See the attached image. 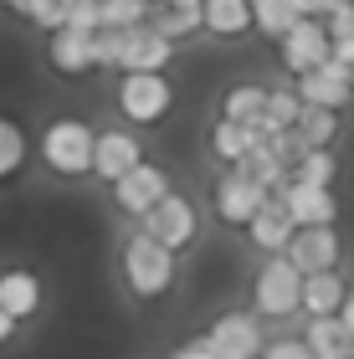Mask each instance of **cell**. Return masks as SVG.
Here are the masks:
<instances>
[{
	"label": "cell",
	"mask_w": 354,
	"mask_h": 359,
	"mask_svg": "<svg viewBox=\"0 0 354 359\" xmlns=\"http://www.w3.org/2000/svg\"><path fill=\"white\" fill-rule=\"evenodd\" d=\"M123 272H128V287H134L139 298H159V292L175 283V252L159 247L149 231H139L123 247Z\"/></svg>",
	"instance_id": "cell-1"
},
{
	"label": "cell",
	"mask_w": 354,
	"mask_h": 359,
	"mask_svg": "<svg viewBox=\"0 0 354 359\" xmlns=\"http://www.w3.org/2000/svg\"><path fill=\"white\" fill-rule=\"evenodd\" d=\"M93 144H98V134H93L88 123L57 118V123L41 134V159H46L57 175H83V170H93Z\"/></svg>",
	"instance_id": "cell-2"
},
{
	"label": "cell",
	"mask_w": 354,
	"mask_h": 359,
	"mask_svg": "<svg viewBox=\"0 0 354 359\" xmlns=\"http://www.w3.org/2000/svg\"><path fill=\"white\" fill-rule=\"evenodd\" d=\"M282 46V67L303 77V72H313V67H324V62L334 57V46H329V26L318 21V15H298L293 31L278 41Z\"/></svg>",
	"instance_id": "cell-3"
},
{
	"label": "cell",
	"mask_w": 354,
	"mask_h": 359,
	"mask_svg": "<svg viewBox=\"0 0 354 359\" xmlns=\"http://www.w3.org/2000/svg\"><path fill=\"white\" fill-rule=\"evenodd\" d=\"M257 308L272 318H282V313H298L303 308V272L287 262V257L278 252L272 262L257 272Z\"/></svg>",
	"instance_id": "cell-4"
},
{
	"label": "cell",
	"mask_w": 354,
	"mask_h": 359,
	"mask_svg": "<svg viewBox=\"0 0 354 359\" xmlns=\"http://www.w3.org/2000/svg\"><path fill=\"white\" fill-rule=\"evenodd\" d=\"M118 108L134 123H159L170 113V83H165V72H123Z\"/></svg>",
	"instance_id": "cell-5"
},
{
	"label": "cell",
	"mask_w": 354,
	"mask_h": 359,
	"mask_svg": "<svg viewBox=\"0 0 354 359\" xmlns=\"http://www.w3.org/2000/svg\"><path fill=\"white\" fill-rule=\"evenodd\" d=\"M282 257L303 277H308V272H334V267H339V231H334V226H298Z\"/></svg>",
	"instance_id": "cell-6"
},
{
	"label": "cell",
	"mask_w": 354,
	"mask_h": 359,
	"mask_svg": "<svg viewBox=\"0 0 354 359\" xmlns=\"http://www.w3.org/2000/svg\"><path fill=\"white\" fill-rule=\"evenodd\" d=\"M298 97L308 108H334L339 113L349 97H354V67H344V62H324V67H313V72H303L298 77Z\"/></svg>",
	"instance_id": "cell-7"
},
{
	"label": "cell",
	"mask_w": 354,
	"mask_h": 359,
	"mask_svg": "<svg viewBox=\"0 0 354 359\" xmlns=\"http://www.w3.org/2000/svg\"><path fill=\"white\" fill-rule=\"evenodd\" d=\"M205 344L216 349V359H257L262 354V323L252 313H226V318H216Z\"/></svg>",
	"instance_id": "cell-8"
},
{
	"label": "cell",
	"mask_w": 354,
	"mask_h": 359,
	"mask_svg": "<svg viewBox=\"0 0 354 359\" xmlns=\"http://www.w3.org/2000/svg\"><path fill=\"white\" fill-rule=\"evenodd\" d=\"M267 195H272V190H262L257 180H247L241 170H231V175L216 185V216L231 221V226H252V216L267 205Z\"/></svg>",
	"instance_id": "cell-9"
},
{
	"label": "cell",
	"mask_w": 354,
	"mask_h": 359,
	"mask_svg": "<svg viewBox=\"0 0 354 359\" xmlns=\"http://www.w3.org/2000/svg\"><path fill=\"white\" fill-rule=\"evenodd\" d=\"M278 201L287 205V216L298 226H334V216H339V201H334L329 185H298V180H287L278 190Z\"/></svg>",
	"instance_id": "cell-10"
},
{
	"label": "cell",
	"mask_w": 354,
	"mask_h": 359,
	"mask_svg": "<svg viewBox=\"0 0 354 359\" xmlns=\"http://www.w3.org/2000/svg\"><path fill=\"white\" fill-rule=\"evenodd\" d=\"M144 231H149L159 247H185L190 236H196V210H190V201H180V195H165L149 216H144Z\"/></svg>",
	"instance_id": "cell-11"
},
{
	"label": "cell",
	"mask_w": 354,
	"mask_h": 359,
	"mask_svg": "<svg viewBox=\"0 0 354 359\" xmlns=\"http://www.w3.org/2000/svg\"><path fill=\"white\" fill-rule=\"evenodd\" d=\"M114 190H118V205L128 210V216H149V210L170 195V180H165L159 165H139V170H128Z\"/></svg>",
	"instance_id": "cell-12"
},
{
	"label": "cell",
	"mask_w": 354,
	"mask_h": 359,
	"mask_svg": "<svg viewBox=\"0 0 354 359\" xmlns=\"http://www.w3.org/2000/svg\"><path fill=\"white\" fill-rule=\"evenodd\" d=\"M144 159H139V144L128 139V134H98V144H93V175H103L108 185H118V180L128 170H139Z\"/></svg>",
	"instance_id": "cell-13"
},
{
	"label": "cell",
	"mask_w": 354,
	"mask_h": 359,
	"mask_svg": "<svg viewBox=\"0 0 354 359\" xmlns=\"http://www.w3.org/2000/svg\"><path fill=\"white\" fill-rule=\"evenodd\" d=\"M170 52H175L170 36H159L154 26H134V31H128V46H123V62H118V67H123V72H159V67L170 62Z\"/></svg>",
	"instance_id": "cell-14"
},
{
	"label": "cell",
	"mask_w": 354,
	"mask_h": 359,
	"mask_svg": "<svg viewBox=\"0 0 354 359\" xmlns=\"http://www.w3.org/2000/svg\"><path fill=\"white\" fill-rule=\"evenodd\" d=\"M247 231H252V241H257L262 252H272V257H278V252H287V241H293L298 221L287 216V205L278 201V195H267V205L252 216V226H247Z\"/></svg>",
	"instance_id": "cell-15"
},
{
	"label": "cell",
	"mask_w": 354,
	"mask_h": 359,
	"mask_svg": "<svg viewBox=\"0 0 354 359\" xmlns=\"http://www.w3.org/2000/svg\"><path fill=\"white\" fill-rule=\"evenodd\" d=\"M46 52H52V67H57V72L77 77V72L93 67V31H83V26H57Z\"/></svg>",
	"instance_id": "cell-16"
},
{
	"label": "cell",
	"mask_w": 354,
	"mask_h": 359,
	"mask_svg": "<svg viewBox=\"0 0 354 359\" xmlns=\"http://www.w3.org/2000/svg\"><path fill=\"white\" fill-rule=\"evenodd\" d=\"M344 298H349V287H344L339 272H308V277H303V308H308L313 318L339 313Z\"/></svg>",
	"instance_id": "cell-17"
},
{
	"label": "cell",
	"mask_w": 354,
	"mask_h": 359,
	"mask_svg": "<svg viewBox=\"0 0 354 359\" xmlns=\"http://www.w3.org/2000/svg\"><path fill=\"white\" fill-rule=\"evenodd\" d=\"M303 344H308L318 359H349V354H354V339H349V329L339 323V313L308 318V329H303Z\"/></svg>",
	"instance_id": "cell-18"
},
{
	"label": "cell",
	"mask_w": 354,
	"mask_h": 359,
	"mask_svg": "<svg viewBox=\"0 0 354 359\" xmlns=\"http://www.w3.org/2000/svg\"><path fill=\"white\" fill-rule=\"evenodd\" d=\"M200 21L216 36H241L252 26V6L247 0H200Z\"/></svg>",
	"instance_id": "cell-19"
},
{
	"label": "cell",
	"mask_w": 354,
	"mask_h": 359,
	"mask_svg": "<svg viewBox=\"0 0 354 359\" xmlns=\"http://www.w3.org/2000/svg\"><path fill=\"white\" fill-rule=\"evenodd\" d=\"M298 118H303V97H298V88H278L267 97V113H262V123H252L262 139H272V134H282V128H298Z\"/></svg>",
	"instance_id": "cell-20"
},
{
	"label": "cell",
	"mask_w": 354,
	"mask_h": 359,
	"mask_svg": "<svg viewBox=\"0 0 354 359\" xmlns=\"http://www.w3.org/2000/svg\"><path fill=\"white\" fill-rule=\"evenodd\" d=\"M36 303H41V287H36L31 272H6V277H0V308H6L11 318L36 313Z\"/></svg>",
	"instance_id": "cell-21"
},
{
	"label": "cell",
	"mask_w": 354,
	"mask_h": 359,
	"mask_svg": "<svg viewBox=\"0 0 354 359\" xmlns=\"http://www.w3.org/2000/svg\"><path fill=\"white\" fill-rule=\"evenodd\" d=\"M211 144H216V154L226 159V165H241L257 144H262V134H257L252 123H231V118H221L216 123V134H211Z\"/></svg>",
	"instance_id": "cell-22"
},
{
	"label": "cell",
	"mask_w": 354,
	"mask_h": 359,
	"mask_svg": "<svg viewBox=\"0 0 354 359\" xmlns=\"http://www.w3.org/2000/svg\"><path fill=\"white\" fill-rule=\"evenodd\" d=\"M236 170L247 175V180H257V185H262V190H272V195H278V190L287 185V165H282V159H278V154L267 149V139L257 144V149H252L247 159H241Z\"/></svg>",
	"instance_id": "cell-23"
},
{
	"label": "cell",
	"mask_w": 354,
	"mask_h": 359,
	"mask_svg": "<svg viewBox=\"0 0 354 359\" xmlns=\"http://www.w3.org/2000/svg\"><path fill=\"white\" fill-rule=\"evenodd\" d=\"M267 88H252V83H241L226 93V103H221V118H231V123H262V113H267Z\"/></svg>",
	"instance_id": "cell-24"
},
{
	"label": "cell",
	"mask_w": 354,
	"mask_h": 359,
	"mask_svg": "<svg viewBox=\"0 0 354 359\" xmlns=\"http://www.w3.org/2000/svg\"><path fill=\"white\" fill-rule=\"evenodd\" d=\"M252 6V26L257 31H267V36H287V31H293V21H298V6L293 0H247Z\"/></svg>",
	"instance_id": "cell-25"
},
{
	"label": "cell",
	"mask_w": 354,
	"mask_h": 359,
	"mask_svg": "<svg viewBox=\"0 0 354 359\" xmlns=\"http://www.w3.org/2000/svg\"><path fill=\"white\" fill-rule=\"evenodd\" d=\"M334 134H339V113L334 108H308L303 103V118H298V139L308 144V149H329Z\"/></svg>",
	"instance_id": "cell-26"
},
{
	"label": "cell",
	"mask_w": 354,
	"mask_h": 359,
	"mask_svg": "<svg viewBox=\"0 0 354 359\" xmlns=\"http://www.w3.org/2000/svg\"><path fill=\"white\" fill-rule=\"evenodd\" d=\"M128 31L134 26H98L93 31V67H118L123 46H128Z\"/></svg>",
	"instance_id": "cell-27"
},
{
	"label": "cell",
	"mask_w": 354,
	"mask_h": 359,
	"mask_svg": "<svg viewBox=\"0 0 354 359\" xmlns=\"http://www.w3.org/2000/svg\"><path fill=\"white\" fill-rule=\"evenodd\" d=\"M324 26H329V46H334V62H344V67H354V6L334 11Z\"/></svg>",
	"instance_id": "cell-28"
},
{
	"label": "cell",
	"mask_w": 354,
	"mask_h": 359,
	"mask_svg": "<svg viewBox=\"0 0 354 359\" xmlns=\"http://www.w3.org/2000/svg\"><path fill=\"white\" fill-rule=\"evenodd\" d=\"M334 170H339V165H334L329 149H308L293 165V180H298V185H334Z\"/></svg>",
	"instance_id": "cell-29"
},
{
	"label": "cell",
	"mask_w": 354,
	"mask_h": 359,
	"mask_svg": "<svg viewBox=\"0 0 354 359\" xmlns=\"http://www.w3.org/2000/svg\"><path fill=\"white\" fill-rule=\"evenodd\" d=\"M21 159H26V134L11 118H0V180L21 170Z\"/></svg>",
	"instance_id": "cell-30"
},
{
	"label": "cell",
	"mask_w": 354,
	"mask_h": 359,
	"mask_svg": "<svg viewBox=\"0 0 354 359\" xmlns=\"http://www.w3.org/2000/svg\"><path fill=\"white\" fill-rule=\"evenodd\" d=\"M205 21H200V11H175V6H159V15H154V31L159 36H190V31H200Z\"/></svg>",
	"instance_id": "cell-31"
},
{
	"label": "cell",
	"mask_w": 354,
	"mask_h": 359,
	"mask_svg": "<svg viewBox=\"0 0 354 359\" xmlns=\"http://www.w3.org/2000/svg\"><path fill=\"white\" fill-rule=\"evenodd\" d=\"M21 15H31V21L46 26V31H57V26H67L72 0H26V11H21Z\"/></svg>",
	"instance_id": "cell-32"
},
{
	"label": "cell",
	"mask_w": 354,
	"mask_h": 359,
	"mask_svg": "<svg viewBox=\"0 0 354 359\" xmlns=\"http://www.w3.org/2000/svg\"><path fill=\"white\" fill-rule=\"evenodd\" d=\"M144 21H149L144 0H108L103 6V26H144Z\"/></svg>",
	"instance_id": "cell-33"
},
{
	"label": "cell",
	"mask_w": 354,
	"mask_h": 359,
	"mask_svg": "<svg viewBox=\"0 0 354 359\" xmlns=\"http://www.w3.org/2000/svg\"><path fill=\"white\" fill-rule=\"evenodd\" d=\"M262 359H318V354L303 344V339H278L272 349H262Z\"/></svg>",
	"instance_id": "cell-34"
},
{
	"label": "cell",
	"mask_w": 354,
	"mask_h": 359,
	"mask_svg": "<svg viewBox=\"0 0 354 359\" xmlns=\"http://www.w3.org/2000/svg\"><path fill=\"white\" fill-rule=\"evenodd\" d=\"M175 359H216V349L205 344V339H196V344H185V349L175 354Z\"/></svg>",
	"instance_id": "cell-35"
},
{
	"label": "cell",
	"mask_w": 354,
	"mask_h": 359,
	"mask_svg": "<svg viewBox=\"0 0 354 359\" xmlns=\"http://www.w3.org/2000/svg\"><path fill=\"white\" fill-rule=\"evenodd\" d=\"M339 323H344L349 339H354V287H349V298H344V308H339Z\"/></svg>",
	"instance_id": "cell-36"
},
{
	"label": "cell",
	"mask_w": 354,
	"mask_h": 359,
	"mask_svg": "<svg viewBox=\"0 0 354 359\" xmlns=\"http://www.w3.org/2000/svg\"><path fill=\"white\" fill-rule=\"evenodd\" d=\"M11 329H15V318L6 313V308H0V344H6V339H11Z\"/></svg>",
	"instance_id": "cell-37"
},
{
	"label": "cell",
	"mask_w": 354,
	"mask_h": 359,
	"mask_svg": "<svg viewBox=\"0 0 354 359\" xmlns=\"http://www.w3.org/2000/svg\"><path fill=\"white\" fill-rule=\"evenodd\" d=\"M165 6H175V11H200V0H165Z\"/></svg>",
	"instance_id": "cell-38"
},
{
	"label": "cell",
	"mask_w": 354,
	"mask_h": 359,
	"mask_svg": "<svg viewBox=\"0 0 354 359\" xmlns=\"http://www.w3.org/2000/svg\"><path fill=\"white\" fill-rule=\"evenodd\" d=\"M0 6H11V11H26V0H0Z\"/></svg>",
	"instance_id": "cell-39"
},
{
	"label": "cell",
	"mask_w": 354,
	"mask_h": 359,
	"mask_svg": "<svg viewBox=\"0 0 354 359\" xmlns=\"http://www.w3.org/2000/svg\"><path fill=\"white\" fill-rule=\"evenodd\" d=\"M144 6H165V0H144Z\"/></svg>",
	"instance_id": "cell-40"
}]
</instances>
